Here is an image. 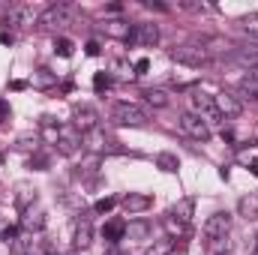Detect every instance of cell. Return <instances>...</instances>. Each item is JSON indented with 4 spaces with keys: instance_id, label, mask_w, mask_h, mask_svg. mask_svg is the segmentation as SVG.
I'll return each instance as SVG.
<instances>
[{
    "instance_id": "6da1fadb",
    "label": "cell",
    "mask_w": 258,
    "mask_h": 255,
    "mask_svg": "<svg viewBox=\"0 0 258 255\" xmlns=\"http://www.w3.org/2000/svg\"><path fill=\"white\" fill-rule=\"evenodd\" d=\"M108 117H111L114 126H144L150 120V114L141 105H135V102H114Z\"/></svg>"
},
{
    "instance_id": "7a4b0ae2",
    "label": "cell",
    "mask_w": 258,
    "mask_h": 255,
    "mask_svg": "<svg viewBox=\"0 0 258 255\" xmlns=\"http://www.w3.org/2000/svg\"><path fill=\"white\" fill-rule=\"evenodd\" d=\"M171 60H174V63H180V66H189V69H201V66H207L210 54H207L201 45L186 42V45H174V51H171Z\"/></svg>"
},
{
    "instance_id": "3957f363",
    "label": "cell",
    "mask_w": 258,
    "mask_h": 255,
    "mask_svg": "<svg viewBox=\"0 0 258 255\" xmlns=\"http://www.w3.org/2000/svg\"><path fill=\"white\" fill-rule=\"evenodd\" d=\"M201 231H204V237H207L210 243H216V240H225V237H228V231H231V213H228V210H219V213L207 216Z\"/></svg>"
},
{
    "instance_id": "277c9868",
    "label": "cell",
    "mask_w": 258,
    "mask_h": 255,
    "mask_svg": "<svg viewBox=\"0 0 258 255\" xmlns=\"http://www.w3.org/2000/svg\"><path fill=\"white\" fill-rule=\"evenodd\" d=\"M57 153L60 156H75L81 147H84V135H81V129L75 126V123H66L60 126V135H57Z\"/></svg>"
},
{
    "instance_id": "5b68a950",
    "label": "cell",
    "mask_w": 258,
    "mask_h": 255,
    "mask_svg": "<svg viewBox=\"0 0 258 255\" xmlns=\"http://www.w3.org/2000/svg\"><path fill=\"white\" fill-rule=\"evenodd\" d=\"M84 147H87V150H93V153H123V147H120L117 141H111V138L105 135V129H102V126L84 132Z\"/></svg>"
},
{
    "instance_id": "8992f818",
    "label": "cell",
    "mask_w": 258,
    "mask_h": 255,
    "mask_svg": "<svg viewBox=\"0 0 258 255\" xmlns=\"http://www.w3.org/2000/svg\"><path fill=\"white\" fill-rule=\"evenodd\" d=\"M129 45H141V48H153L159 42V27L153 21H141V24H132V33L126 39Z\"/></svg>"
},
{
    "instance_id": "52a82bcc",
    "label": "cell",
    "mask_w": 258,
    "mask_h": 255,
    "mask_svg": "<svg viewBox=\"0 0 258 255\" xmlns=\"http://www.w3.org/2000/svg\"><path fill=\"white\" fill-rule=\"evenodd\" d=\"M180 129L195 138V141H210V123L204 120V117H198L192 111H186V114H180Z\"/></svg>"
},
{
    "instance_id": "ba28073f",
    "label": "cell",
    "mask_w": 258,
    "mask_h": 255,
    "mask_svg": "<svg viewBox=\"0 0 258 255\" xmlns=\"http://www.w3.org/2000/svg\"><path fill=\"white\" fill-rule=\"evenodd\" d=\"M93 243V222H90V216L87 213H81L78 219H75V234H72V246H75V252H84L87 246Z\"/></svg>"
},
{
    "instance_id": "9c48e42d",
    "label": "cell",
    "mask_w": 258,
    "mask_h": 255,
    "mask_svg": "<svg viewBox=\"0 0 258 255\" xmlns=\"http://www.w3.org/2000/svg\"><path fill=\"white\" fill-rule=\"evenodd\" d=\"M69 15H72V9L66 3H54L39 15V27H63V24H69Z\"/></svg>"
},
{
    "instance_id": "30bf717a",
    "label": "cell",
    "mask_w": 258,
    "mask_h": 255,
    "mask_svg": "<svg viewBox=\"0 0 258 255\" xmlns=\"http://www.w3.org/2000/svg\"><path fill=\"white\" fill-rule=\"evenodd\" d=\"M72 123L81 129V135H84V132H90V129L99 126V114H96L93 105H75V108H72Z\"/></svg>"
},
{
    "instance_id": "8fae6325",
    "label": "cell",
    "mask_w": 258,
    "mask_h": 255,
    "mask_svg": "<svg viewBox=\"0 0 258 255\" xmlns=\"http://www.w3.org/2000/svg\"><path fill=\"white\" fill-rule=\"evenodd\" d=\"M213 99H216V111H219L225 120H234V117L243 114V102H240L237 96H231V93H216Z\"/></svg>"
},
{
    "instance_id": "7c38bea8",
    "label": "cell",
    "mask_w": 258,
    "mask_h": 255,
    "mask_svg": "<svg viewBox=\"0 0 258 255\" xmlns=\"http://www.w3.org/2000/svg\"><path fill=\"white\" fill-rule=\"evenodd\" d=\"M120 204H123V210H126L129 216H138V213H144V210H150V207H153V198H150V195H144V192H129Z\"/></svg>"
},
{
    "instance_id": "4fadbf2b",
    "label": "cell",
    "mask_w": 258,
    "mask_h": 255,
    "mask_svg": "<svg viewBox=\"0 0 258 255\" xmlns=\"http://www.w3.org/2000/svg\"><path fill=\"white\" fill-rule=\"evenodd\" d=\"M189 105H192V114L204 117V114H210V111L216 108V99H213V93H207V90H192Z\"/></svg>"
},
{
    "instance_id": "5bb4252c",
    "label": "cell",
    "mask_w": 258,
    "mask_h": 255,
    "mask_svg": "<svg viewBox=\"0 0 258 255\" xmlns=\"http://www.w3.org/2000/svg\"><path fill=\"white\" fill-rule=\"evenodd\" d=\"M12 201H15V207H18L21 213H27V210L36 204V189L27 186V183H18V186H15V195H12Z\"/></svg>"
},
{
    "instance_id": "9a60e30c",
    "label": "cell",
    "mask_w": 258,
    "mask_h": 255,
    "mask_svg": "<svg viewBox=\"0 0 258 255\" xmlns=\"http://www.w3.org/2000/svg\"><path fill=\"white\" fill-rule=\"evenodd\" d=\"M36 21V12L30 9V6H15V9H9V15H6V24H21V27H30Z\"/></svg>"
},
{
    "instance_id": "2e32d148",
    "label": "cell",
    "mask_w": 258,
    "mask_h": 255,
    "mask_svg": "<svg viewBox=\"0 0 258 255\" xmlns=\"http://www.w3.org/2000/svg\"><path fill=\"white\" fill-rule=\"evenodd\" d=\"M102 237L114 246V243H120L123 237H126V222L123 219H111V222H105L102 225Z\"/></svg>"
},
{
    "instance_id": "e0dca14e",
    "label": "cell",
    "mask_w": 258,
    "mask_h": 255,
    "mask_svg": "<svg viewBox=\"0 0 258 255\" xmlns=\"http://www.w3.org/2000/svg\"><path fill=\"white\" fill-rule=\"evenodd\" d=\"M102 30H105V36H111V39H129V33H132L129 21H123V18H108V21L102 24Z\"/></svg>"
},
{
    "instance_id": "ac0fdd59",
    "label": "cell",
    "mask_w": 258,
    "mask_h": 255,
    "mask_svg": "<svg viewBox=\"0 0 258 255\" xmlns=\"http://www.w3.org/2000/svg\"><path fill=\"white\" fill-rule=\"evenodd\" d=\"M150 231H153V225H150L147 219H129L126 222V237L129 240H147Z\"/></svg>"
},
{
    "instance_id": "d6986e66",
    "label": "cell",
    "mask_w": 258,
    "mask_h": 255,
    "mask_svg": "<svg viewBox=\"0 0 258 255\" xmlns=\"http://www.w3.org/2000/svg\"><path fill=\"white\" fill-rule=\"evenodd\" d=\"M237 213H240L246 222L258 219V195L255 192H249V195H243V198L237 201Z\"/></svg>"
},
{
    "instance_id": "ffe728a7",
    "label": "cell",
    "mask_w": 258,
    "mask_h": 255,
    "mask_svg": "<svg viewBox=\"0 0 258 255\" xmlns=\"http://www.w3.org/2000/svg\"><path fill=\"white\" fill-rule=\"evenodd\" d=\"M54 84H57V72H51L48 66H39V69L33 72V87L48 90V87H54Z\"/></svg>"
},
{
    "instance_id": "44dd1931",
    "label": "cell",
    "mask_w": 258,
    "mask_h": 255,
    "mask_svg": "<svg viewBox=\"0 0 258 255\" xmlns=\"http://www.w3.org/2000/svg\"><path fill=\"white\" fill-rule=\"evenodd\" d=\"M243 99H252V102H258V78H252V75H243L240 81H237V87H234Z\"/></svg>"
},
{
    "instance_id": "7402d4cb",
    "label": "cell",
    "mask_w": 258,
    "mask_h": 255,
    "mask_svg": "<svg viewBox=\"0 0 258 255\" xmlns=\"http://www.w3.org/2000/svg\"><path fill=\"white\" fill-rule=\"evenodd\" d=\"M192 210H195V201H192V198H183V201H177V204L168 210V216H174V219H180V222H186V225H189Z\"/></svg>"
},
{
    "instance_id": "603a6c76",
    "label": "cell",
    "mask_w": 258,
    "mask_h": 255,
    "mask_svg": "<svg viewBox=\"0 0 258 255\" xmlns=\"http://www.w3.org/2000/svg\"><path fill=\"white\" fill-rule=\"evenodd\" d=\"M21 228H27L30 234H33V231H42V228H45V213H42V210H36V213L27 210V213L21 216Z\"/></svg>"
},
{
    "instance_id": "cb8c5ba5",
    "label": "cell",
    "mask_w": 258,
    "mask_h": 255,
    "mask_svg": "<svg viewBox=\"0 0 258 255\" xmlns=\"http://www.w3.org/2000/svg\"><path fill=\"white\" fill-rule=\"evenodd\" d=\"M57 135H60V123L51 120V117H42V129H39V138L45 144H57Z\"/></svg>"
},
{
    "instance_id": "d4e9b609",
    "label": "cell",
    "mask_w": 258,
    "mask_h": 255,
    "mask_svg": "<svg viewBox=\"0 0 258 255\" xmlns=\"http://www.w3.org/2000/svg\"><path fill=\"white\" fill-rule=\"evenodd\" d=\"M27 255H57V252H54V243H51V240H45V237H30Z\"/></svg>"
},
{
    "instance_id": "484cf974",
    "label": "cell",
    "mask_w": 258,
    "mask_h": 255,
    "mask_svg": "<svg viewBox=\"0 0 258 255\" xmlns=\"http://www.w3.org/2000/svg\"><path fill=\"white\" fill-rule=\"evenodd\" d=\"M174 237H159V240H153L150 246H147V255H171L174 252Z\"/></svg>"
},
{
    "instance_id": "4316f807",
    "label": "cell",
    "mask_w": 258,
    "mask_h": 255,
    "mask_svg": "<svg viewBox=\"0 0 258 255\" xmlns=\"http://www.w3.org/2000/svg\"><path fill=\"white\" fill-rule=\"evenodd\" d=\"M27 168H33V171H48V168H51V156L42 153V150H33V156L27 159Z\"/></svg>"
},
{
    "instance_id": "83f0119b",
    "label": "cell",
    "mask_w": 258,
    "mask_h": 255,
    "mask_svg": "<svg viewBox=\"0 0 258 255\" xmlns=\"http://www.w3.org/2000/svg\"><path fill=\"white\" fill-rule=\"evenodd\" d=\"M156 168H162V171L174 174V171L180 168V159H177L174 153H168V150H165V153H159V156H156Z\"/></svg>"
},
{
    "instance_id": "f1b7e54d",
    "label": "cell",
    "mask_w": 258,
    "mask_h": 255,
    "mask_svg": "<svg viewBox=\"0 0 258 255\" xmlns=\"http://www.w3.org/2000/svg\"><path fill=\"white\" fill-rule=\"evenodd\" d=\"M165 228H168V237H186L189 234V225L174 219V216H165Z\"/></svg>"
},
{
    "instance_id": "f546056e",
    "label": "cell",
    "mask_w": 258,
    "mask_h": 255,
    "mask_svg": "<svg viewBox=\"0 0 258 255\" xmlns=\"http://www.w3.org/2000/svg\"><path fill=\"white\" fill-rule=\"evenodd\" d=\"M144 99H147V105H153V108H165V105H168V93H165V90H144Z\"/></svg>"
},
{
    "instance_id": "4dcf8cb0",
    "label": "cell",
    "mask_w": 258,
    "mask_h": 255,
    "mask_svg": "<svg viewBox=\"0 0 258 255\" xmlns=\"http://www.w3.org/2000/svg\"><path fill=\"white\" fill-rule=\"evenodd\" d=\"M72 51H75V42H72L69 36L54 39V54H57V57H72Z\"/></svg>"
},
{
    "instance_id": "1f68e13d",
    "label": "cell",
    "mask_w": 258,
    "mask_h": 255,
    "mask_svg": "<svg viewBox=\"0 0 258 255\" xmlns=\"http://www.w3.org/2000/svg\"><path fill=\"white\" fill-rule=\"evenodd\" d=\"M240 27L252 36V39H258V12H249V15H243L240 18Z\"/></svg>"
},
{
    "instance_id": "d6a6232c",
    "label": "cell",
    "mask_w": 258,
    "mask_h": 255,
    "mask_svg": "<svg viewBox=\"0 0 258 255\" xmlns=\"http://www.w3.org/2000/svg\"><path fill=\"white\" fill-rule=\"evenodd\" d=\"M117 207V198L114 195H105V198H99L96 204H93V213H111Z\"/></svg>"
},
{
    "instance_id": "836d02e7",
    "label": "cell",
    "mask_w": 258,
    "mask_h": 255,
    "mask_svg": "<svg viewBox=\"0 0 258 255\" xmlns=\"http://www.w3.org/2000/svg\"><path fill=\"white\" fill-rule=\"evenodd\" d=\"M111 81H114V78H111L108 72H96V75H93V90H96V93H102V90H108V87H111Z\"/></svg>"
},
{
    "instance_id": "e575fe53",
    "label": "cell",
    "mask_w": 258,
    "mask_h": 255,
    "mask_svg": "<svg viewBox=\"0 0 258 255\" xmlns=\"http://www.w3.org/2000/svg\"><path fill=\"white\" fill-rule=\"evenodd\" d=\"M0 240H3L6 246H15V243H18V228H15V225L0 228Z\"/></svg>"
},
{
    "instance_id": "d590c367",
    "label": "cell",
    "mask_w": 258,
    "mask_h": 255,
    "mask_svg": "<svg viewBox=\"0 0 258 255\" xmlns=\"http://www.w3.org/2000/svg\"><path fill=\"white\" fill-rule=\"evenodd\" d=\"M12 117V108H9V99H0V123H6Z\"/></svg>"
},
{
    "instance_id": "8d00e7d4",
    "label": "cell",
    "mask_w": 258,
    "mask_h": 255,
    "mask_svg": "<svg viewBox=\"0 0 258 255\" xmlns=\"http://www.w3.org/2000/svg\"><path fill=\"white\" fill-rule=\"evenodd\" d=\"M84 51H87V57H99V51H102V48H99V42H96V39H90V42L84 45Z\"/></svg>"
},
{
    "instance_id": "74e56055",
    "label": "cell",
    "mask_w": 258,
    "mask_h": 255,
    "mask_svg": "<svg viewBox=\"0 0 258 255\" xmlns=\"http://www.w3.org/2000/svg\"><path fill=\"white\" fill-rule=\"evenodd\" d=\"M147 69H150V60H147V57H138V60H135V72H138V75H144Z\"/></svg>"
},
{
    "instance_id": "f35d334b",
    "label": "cell",
    "mask_w": 258,
    "mask_h": 255,
    "mask_svg": "<svg viewBox=\"0 0 258 255\" xmlns=\"http://www.w3.org/2000/svg\"><path fill=\"white\" fill-rule=\"evenodd\" d=\"M144 6H147V9H156V12H165V9H168L165 3H156V0H144Z\"/></svg>"
},
{
    "instance_id": "ab89813d",
    "label": "cell",
    "mask_w": 258,
    "mask_h": 255,
    "mask_svg": "<svg viewBox=\"0 0 258 255\" xmlns=\"http://www.w3.org/2000/svg\"><path fill=\"white\" fill-rule=\"evenodd\" d=\"M0 42H3V45H12V42H15V36H12V33H6V30H3V33H0Z\"/></svg>"
},
{
    "instance_id": "60d3db41",
    "label": "cell",
    "mask_w": 258,
    "mask_h": 255,
    "mask_svg": "<svg viewBox=\"0 0 258 255\" xmlns=\"http://www.w3.org/2000/svg\"><path fill=\"white\" fill-rule=\"evenodd\" d=\"M9 87H12V90H27V81H21V78H15V81H12Z\"/></svg>"
},
{
    "instance_id": "b9f144b4",
    "label": "cell",
    "mask_w": 258,
    "mask_h": 255,
    "mask_svg": "<svg viewBox=\"0 0 258 255\" xmlns=\"http://www.w3.org/2000/svg\"><path fill=\"white\" fill-rule=\"evenodd\" d=\"M222 141H228V144H234V132H231V129H222Z\"/></svg>"
},
{
    "instance_id": "7bdbcfd3",
    "label": "cell",
    "mask_w": 258,
    "mask_h": 255,
    "mask_svg": "<svg viewBox=\"0 0 258 255\" xmlns=\"http://www.w3.org/2000/svg\"><path fill=\"white\" fill-rule=\"evenodd\" d=\"M219 177H222V180H228V177H231V171H228V165H222V168H219Z\"/></svg>"
},
{
    "instance_id": "ee69618b",
    "label": "cell",
    "mask_w": 258,
    "mask_h": 255,
    "mask_svg": "<svg viewBox=\"0 0 258 255\" xmlns=\"http://www.w3.org/2000/svg\"><path fill=\"white\" fill-rule=\"evenodd\" d=\"M249 171H252V174L258 177V159H252V162H249Z\"/></svg>"
},
{
    "instance_id": "f6af8a7d",
    "label": "cell",
    "mask_w": 258,
    "mask_h": 255,
    "mask_svg": "<svg viewBox=\"0 0 258 255\" xmlns=\"http://www.w3.org/2000/svg\"><path fill=\"white\" fill-rule=\"evenodd\" d=\"M105 255H123V252H120L117 246H111V249H108V252H105Z\"/></svg>"
},
{
    "instance_id": "bcb514c9",
    "label": "cell",
    "mask_w": 258,
    "mask_h": 255,
    "mask_svg": "<svg viewBox=\"0 0 258 255\" xmlns=\"http://www.w3.org/2000/svg\"><path fill=\"white\" fill-rule=\"evenodd\" d=\"M249 75H252V78H258V66H252V69H249Z\"/></svg>"
},
{
    "instance_id": "7dc6e473",
    "label": "cell",
    "mask_w": 258,
    "mask_h": 255,
    "mask_svg": "<svg viewBox=\"0 0 258 255\" xmlns=\"http://www.w3.org/2000/svg\"><path fill=\"white\" fill-rule=\"evenodd\" d=\"M3 159H6V156H3V153H0V165H3Z\"/></svg>"
},
{
    "instance_id": "c3c4849f",
    "label": "cell",
    "mask_w": 258,
    "mask_h": 255,
    "mask_svg": "<svg viewBox=\"0 0 258 255\" xmlns=\"http://www.w3.org/2000/svg\"><path fill=\"white\" fill-rule=\"evenodd\" d=\"M216 255H228V252H216Z\"/></svg>"
},
{
    "instance_id": "681fc988",
    "label": "cell",
    "mask_w": 258,
    "mask_h": 255,
    "mask_svg": "<svg viewBox=\"0 0 258 255\" xmlns=\"http://www.w3.org/2000/svg\"><path fill=\"white\" fill-rule=\"evenodd\" d=\"M255 249H258V237H255Z\"/></svg>"
},
{
    "instance_id": "f907efd6",
    "label": "cell",
    "mask_w": 258,
    "mask_h": 255,
    "mask_svg": "<svg viewBox=\"0 0 258 255\" xmlns=\"http://www.w3.org/2000/svg\"><path fill=\"white\" fill-rule=\"evenodd\" d=\"M0 228H3V219H0Z\"/></svg>"
},
{
    "instance_id": "816d5d0a",
    "label": "cell",
    "mask_w": 258,
    "mask_h": 255,
    "mask_svg": "<svg viewBox=\"0 0 258 255\" xmlns=\"http://www.w3.org/2000/svg\"><path fill=\"white\" fill-rule=\"evenodd\" d=\"M72 255H75V252H72Z\"/></svg>"
}]
</instances>
